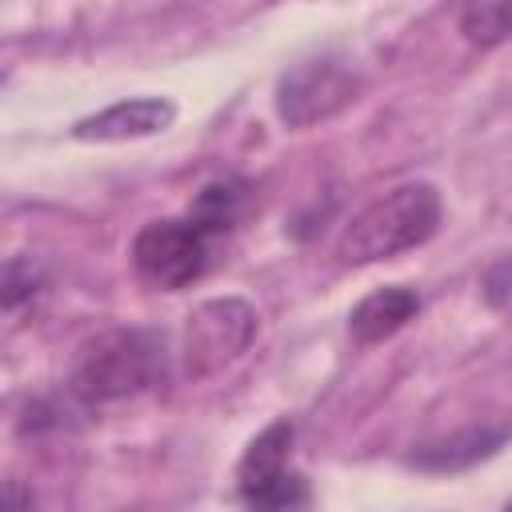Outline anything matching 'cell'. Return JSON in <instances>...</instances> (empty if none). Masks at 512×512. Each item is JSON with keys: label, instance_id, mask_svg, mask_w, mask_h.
<instances>
[{"label": "cell", "instance_id": "obj_11", "mask_svg": "<svg viewBox=\"0 0 512 512\" xmlns=\"http://www.w3.org/2000/svg\"><path fill=\"white\" fill-rule=\"evenodd\" d=\"M504 440V432H468V436H448V440H440V444H428V448H420L412 460L420 464V468H436V472H444V468H464V464H472V460H480V456H488V452H496V444Z\"/></svg>", "mask_w": 512, "mask_h": 512}, {"label": "cell", "instance_id": "obj_5", "mask_svg": "<svg viewBox=\"0 0 512 512\" xmlns=\"http://www.w3.org/2000/svg\"><path fill=\"white\" fill-rule=\"evenodd\" d=\"M292 424L272 420L240 456L236 488L252 508H300L312 500L308 480L292 468Z\"/></svg>", "mask_w": 512, "mask_h": 512}, {"label": "cell", "instance_id": "obj_4", "mask_svg": "<svg viewBox=\"0 0 512 512\" xmlns=\"http://www.w3.org/2000/svg\"><path fill=\"white\" fill-rule=\"evenodd\" d=\"M360 96V76L340 56H312L292 64L276 84V116L288 128H312L344 112Z\"/></svg>", "mask_w": 512, "mask_h": 512}, {"label": "cell", "instance_id": "obj_1", "mask_svg": "<svg viewBox=\"0 0 512 512\" xmlns=\"http://www.w3.org/2000/svg\"><path fill=\"white\" fill-rule=\"evenodd\" d=\"M440 220H444V204H440L436 184H428V180L396 184L392 192L376 196L344 224V232L336 240V260L348 268L392 260L400 252L428 244L436 236Z\"/></svg>", "mask_w": 512, "mask_h": 512}, {"label": "cell", "instance_id": "obj_10", "mask_svg": "<svg viewBox=\"0 0 512 512\" xmlns=\"http://www.w3.org/2000/svg\"><path fill=\"white\" fill-rule=\"evenodd\" d=\"M460 32L468 44L496 48L512 36V0H464Z\"/></svg>", "mask_w": 512, "mask_h": 512}, {"label": "cell", "instance_id": "obj_12", "mask_svg": "<svg viewBox=\"0 0 512 512\" xmlns=\"http://www.w3.org/2000/svg\"><path fill=\"white\" fill-rule=\"evenodd\" d=\"M484 296H488L492 308L512 312V256H504L500 264L488 268V276H484Z\"/></svg>", "mask_w": 512, "mask_h": 512}, {"label": "cell", "instance_id": "obj_9", "mask_svg": "<svg viewBox=\"0 0 512 512\" xmlns=\"http://www.w3.org/2000/svg\"><path fill=\"white\" fill-rule=\"evenodd\" d=\"M244 184L240 180H212V184H204L200 192H196V200H192V216L200 220V224H208L216 236H224V232H232L236 228V220H240V212H244Z\"/></svg>", "mask_w": 512, "mask_h": 512}, {"label": "cell", "instance_id": "obj_7", "mask_svg": "<svg viewBox=\"0 0 512 512\" xmlns=\"http://www.w3.org/2000/svg\"><path fill=\"white\" fill-rule=\"evenodd\" d=\"M176 120V104L160 100V96H136V100H120L88 120H80L72 128L76 140H92V144H120V140H140V136H156Z\"/></svg>", "mask_w": 512, "mask_h": 512}, {"label": "cell", "instance_id": "obj_6", "mask_svg": "<svg viewBox=\"0 0 512 512\" xmlns=\"http://www.w3.org/2000/svg\"><path fill=\"white\" fill-rule=\"evenodd\" d=\"M256 336V312L236 300H208L188 316L184 328V364L192 376H212L220 368H228L232 360H240L248 352Z\"/></svg>", "mask_w": 512, "mask_h": 512}, {"label": "cell", "instance_id": "obj_2", "mask_svg": "<svg viewBox=\"0 0 512 512\" xmlns=\"http://www.w3.org/2000/svg\"><path fill=\"white\" fill-rule=\"evenodd\" d=\"M168 376V340L156 328H112L88 340L72 368V392L88 404H112L152 392Z\"/></svg>", "mask_w": 512, "mask_h": 512}, {"label": "cell", "instance_id": "obj_8", "mask_svg": "<svg viewBox=\"0 0 512 512\" xmlns=\"http://www.w3.org/2000/svg\"><path fill=\"white\" fill-rule=\"evenodd\" d=\"M420 312V292L408 284H388L368 292L352 312H348V332L360 344H380L396 336L412 316Z\"/></svg>", "mask_w": 512, "mask_h": 512}, {"label": "cell", "instance_id": "obj_3", "mask_svg": "<svg viewBox=\"0 0 512 512\" xmlns=\"http://www.w3.org/2000/svg\"><path fill=\"white\" fill-rule=\"evenodd\" d=\"M220 236L192 212L172 220H152L132 240V268L144 284L160 292H180L196 284L212 264V244Z\"/></svg>", "mask_w": 512, "mask_h": 512}]
</instances>
